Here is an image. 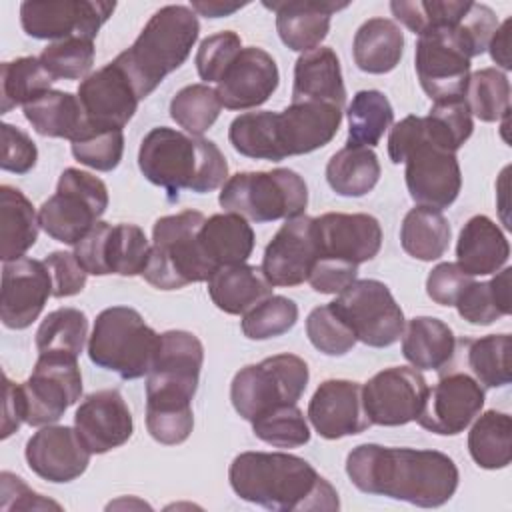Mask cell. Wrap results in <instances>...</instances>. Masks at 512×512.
<instances>
[{"mask_svg": "<svg viewBox=\"0 0 512 512\" xmlns=\"http://www.w3.org/2000/svg\"><path fill=\"white\" fill-rule=\"evenodd\" d=\"M350 482L364 494L388 496L420 508H438L458 490L454 460L438 450L360 444L346 458Z\"/></svg>", "mask_w": 512, "mask_h": 512, "instance_id": "1", "label": "cell"}, {"mask_svg": "<svg viewBox=\"0 0 512 512\" xmlns=\"http://www.w3.org/2000/svg\"><path fill=\"white\" fill-rule=\"evenodd\" d=\"M234 494L278 512H334L336 488L304 458L288 452H242L228 470Z\"/></svg>", "mask_w": 512, "mask_h": 512, "instance_id": "2", "label": "cell"}, {"mask_svg": "<svg viewBox=\"0 0 512 512\" xmlns=\"http://www.w3.org/2000/svg\"><path fill=\"white\" fill-rule=\"evenodd\" d=\"M138 166L144 178L164 188L170 200L180 190L206 194L228 180V164L222 150L202 136L158 126L140 142Z\"/></svg>", "mask_w": 512, "mask_h": 512, "instance_id": "3", "label": "cell"}, {"mask_svg": "<svg viewBox=\"0 0 512 512\" xmlns=\"http://www.w3.org/2000/svg\"><path fill=\"white\" fill-rule=\"evenodd\" d=\"M198 34L196 12L190 6L168 4L150 16L134 44L114 60L124 68L142 100L186 62Z\"/></svg>", "mask_w": 512, "mask_h": 512, "instance_id": "4", "label": "cell"}, {"mask_svg": "<svg viewBox=\"0 0 512 512\" xmlns=\"http://www.w3.org/2000/svg\"><path fill=\"white\" fill-rule=\"evenodd\" d=\"M204 220L198 210L158 218L152 228L148 262L140 276L158 290H178L194 282H206L216 268L200 248L198 232Z\"/></svg>", "mask_w": 512, "mask_h": 512, "instance_id": "5", "label": "cell"}, {"mask_svg": "<svg viewBox=\"0 0 512 512\" xmlns=\"http://www.w3.org/2000/svg\"><path fill=\"white\" fill-rule=\"evenodd\" d=\"M160 344L156 334L130 306L104 308L88 338L92 364L116 372L124 380L148 376Z\"/></svg>", "mask_w": 512, "mask_h": 512, "instance_id": "6", "label": "cell"}, {"mask_svg": "<svg viewBox=\"0 0 512 512\" xmlns=\"http://www.w3.org/2000/svg\"><path fill=\"white\" fill-rule=\"evenodd\" d=\"M218 202L226 212L252 222L288 220L304 212L308 186L290 168L238 172L222 184Z\"/></svg>", "mask_w": 512, "mask_h": 512, "instance_id": "7", "label": "cell"}, {"mask_svg": "<svg viewBox=\"0 0 512 512\" xmlns=\"http://www.w3.org/2000/svg\"><path fill=\"white\" fill-rule=\"evenodd\" d=\"M308 378V364L300 356L276 354L240 368L230 384V400L238 416L252 422L276 406L296 404L308 386Z\"/></svg>", "mask_w": 512, "mask_h": 512, "instance_id": "8", "label": "cell"}, {"mask_svg": "<svg viewBox=\"0 0 512 512\" xmlns=\"http://www.w3.org/2000/svg\"><path fill=\"white\" fill-rule=\"evenodd\" d=\"M106 184L84 170L66 168L56 184V192L38 210L40 228L62 244H78L108 208Z\"/></svg>", "mask_w": 512, "mask_h": 512, "instance_id": "9", "label": "cell"}, {"mask_svg": "<svg viewBox=\"0 0 512 512\" xmlns=\"http://www.w3.org/2000/svg\"><path fill=\"white\" fill-rule=\"evenodd\" d=\"M330 304L350 326L356 340L366 346H392L404 332V312L390 288L380 280H354Z\"/></svg>", "mask_w": 512, "mask_h": 512, "instance_id": "10", "label": "cell"}, {"mask_svg": "<svg viewBox=\"0 0 512 512\" xmlns=\"http://www.w3.org/2000/svg\"><path fill=\"white\" fill-rule=\"evenodd\" d=\"M22 386L24 420L30 426L58 422L82 396V374L78 358L70 354H38L32 374Z\"/></svg>", "mask_w": 512, "mask_h": 512, "instance_id": "11", "label": "cell"}, {"mask_svg": "<svg viewBox=\"0 0 512 512\" xmlns=\"http://www.w3.org/2000/svg\"><path fill=\"white\" fill-rule=\"evenodd\" d=\"M456 26L424 32L416 42V74L422 90L434 102L464 98L470 78V60L474 56Z\"/></svg>", "mask_w": 512, "mask_h": 512, "instance_id": "12", "label": "cell"}, {"mask_svg": "<svg viewBox=\"0 0 512 512\" xmlns=\"http://www.w3.org/2000/svg\"><path fill=\"white\" fill-rule=\"evenodd\" d=\"M150 242L136 224L96 222V226L74 244L80 266L94 276L142 274L150 254Z\"/></svg>", "mask_w": 512, "mask_h": 512, "instance_id": "13", "label": "cell"}, {"mask_svg": "<svg viewBox=\"0 0 512 512\" xmlns=\"http://www.w3.org/2000/svg\"><path fill=\"white\" fill-rule=\"evenodd\" d=\"M340 124L342 108L324 102H292L282 112L268 110L274 162L326 146Z\"/></svg>", "mask_w": 512, "mask_h": 512, "instance_id": "14", "label": "cell"}, {"mask_svg": "<svg viewBox=\"0 0 512 512\" xmlns=\"http://www.w3.org/2000/svg\"><path fill=\"white\" fill-rule=\"evenodd\" d=\"M114 8V2L96 0H28L20 4V24L36 40L58 42L72 36L94 40Z\"/></svg>", "mask_w": 512, "mask_h": 512, "instance_id": "15", "label": "cell"}, {"mask_svg": "<svg viewBox=\"0 0 512 512\" xmlns=\"http://www.w3.org/2000/svg\"><path fill=\"white\" fill-rule=\"evenodd\" d=\"M426 392V378L416 368L392 366L362 384V402L372 424L404 426L418 418Z\"/></svg>", "mask_w": 512, "mask_h": 512, "instance_id": "16", "label": "cell"}, {"mask_svg": "<svg viewBox=\"0 0 512 512\" xmlns=\"http://www.w3.org/2000/svg\"><path fill=\"white\" fill-rule=\"evenodd\" d=\"M484 400V388L476 378L452 372L428 388L416 422L434 434L456 436L480 414Z\"/></svg>", "mask_w": 512, "mask_h": 512, "instance_id": "17", "label": "cell"}, {"mask_svg": "<svg viewBox=\"0 0 512 512\" xmlns=\"http://www.w3.org/2000/svg\"><path fill=\"white\" fill-rule=\"evenodd\" d=\"M318 258L314 218L300 214L288 218L262 256V272L272 286H298L308 280Z\"/></svg>", "mask_w": 512, "mask_h": 512, "instance_id": "18", "label": "cell"}, {"mask_svg": "<svg viewBox=\"0 0 512 512\" xmlns=\"http://www.w3.org/2000/svg\"><path fill=\"white\" fill-rule=\"evenodd\" d=\"M52 296V278L44 260L16 258L2 266L0 318L10 330H24L38 320Z\"/></svg>", "mask_w": 512, "mask_h": 512, "instance_id": "19", "label": "cell"}, {"mask_svg": "<svg viewBox=\"0 0 512 512\" xmlns=\"http://www.w3.org/2000/svg\"><path fill=\"white\" fill-rule=\"evenodd\" d=\"M404 180L410 198L418 206L448 208L460 194L462 172L454 152L422 142L406 158Z\"/></svg>", "mask_w": 512, "mask_h": 512, "instance_id": "20", "label": "cell"}, {"mask_svg": "<svg viewBox=\"0 0 512 512\" xmlns=\"http://www.w3.org/2000/svg\"><path fill=\"white\" fill-rule=\"evenodd\" d=\"M78 100L86 122L102 128H124L140 102L132 80L116 60L80 82Z\"/></svg>", "mask_w": 512, "mask_h": 512, "instance_id": "21", "label": "cell"}, {"mask_svg": "<svg viewBox=\"0 0 512 512\" xmlns=\"http://www.w3.org/2000/svg\"><path fill=\"white\" fill-rule=\"evenodd\" d=\"M196 388L184 380L146 376V428L156 442L176 446L188 440L194 428L192 398Z\"/></svg>", "mask_w": 512, "mask_h": 512, "instance_id": "22", "label": "cell"}, {"mask_svg": "<svg viewBox=\"0 0 512 512\" xmlns=\"http://www.w3.org/2000/svg\"><path fill=\"white\" fill-rule=\"evenodd\" d=\"M306 416L326 440L356 436L372 426L362 402V384L342 378L324 380L316 388Z\"/></svg>", "mask_w": 512, "mask_h": 512, "instance_id": "23", "label": "cell"}, {"mask_svg": "<svg viewBox=\"0 0 512 512\" xmlns=\"http://www.w3.org/2000/svg\"><path fill=\"white\" fill-rule=\"evenodd\" d=\"M24 456L36 476L62 484L84 474L92 452L76 428L48 424L30 436Z\"/></svg>", "mask_w": 512, "mask_h": 512, "instance_id": "24", "label": "cell"}, {"mask_svg": "<svg viewBox=\"0 0 512 512\" xmlns=\"http://www.w3.org/2000/svg\"><path fill=\"white\" fill-rule=\"evenodd\" d=\"M318 258H334L360 266L382 246L380 222L370 214L326 212L314 218Z\"/></svg>", "mask_w": 512, "mask_h": 512, "instance_id": "25", "label": "cell"}, {"mask_svg": "<svg viewBox=\"0 0 512 512\" xmlns=\"http://www.w3.org/2000/svg\"><path fill=\"white\" fill-rule=\"evenodd\" d=\"M74 428L92 454H106L126 444L134 420L122 394L114 388L88 394L74 414Z\"/></svg>", "mask_w": 512, "mask_h": 512, "instance_id": "26", "label": "cell"}, {"mask_svg": "<svg viewBox=\"0 0 512 512\" xmlns=\"http://www.w3.org/2000/svg\"><path fill=\"white\" fill-rule=\"evenodd\" d=\"M278 82L276 60L262 48L246 46L218 82L216 94L228 110H250L264 104L276 92Z\"/></svg>", "mask_w": 512, "mask_h": 512, "instance_id": "27", "label": "cell"}, {"mask_svg": "<svg viewBox=\"0 0 512 512\" xmlns=\"http://www.w3.org/2000/svg\"><path fill=\"white\" fill-rule=\"evenodd\" d=\"M264 6L276 14V30L284 46L304 54L320 46L328 36L332 14L344 10L348 2L288 0L272 4L264 2Z\"/></svg>", "mask_w": 512, "mask_h": 512, "instance_id": "28", "label": "cell"}, {"mask_svg": "<svg viewBox=\"0 0 512 512\" xmlns=\"http://www.w3.org/2000/svg\"><path fill=\"white\" fill-rule=\"evenodd\" d=\"M292 102H324L338 108L346 104L340 60L328 46L300 54L294 64Z\"/></svg>", "mask_w": 512, "mask_h": 512, "instance_id": "29", "label": "cell"}, {"mask_svg": "<svg viewBox=\"0 0 512 512\" xmlns=\"http://www.w3.org/2000/svg\"><path fill=\"white\" fill-rule=\"evenodd\" d=\"M458 266L470 276H486L502 270L510 258V244L500 226L484 216H472L456 242Z\"/></svg>", "mask_w": 512, "mask_h": 512, "instance_id": "30", "label": "cell"}, {"mask_svg": "<svg viewBox=\"0 0 512 512\" xmlns=\"http://www.w3.org/2000/svg\"><path fill=\"white\" fill-rule=\"evenodd\" d=\"M208 282V294L216 308L226 314H246L264 298L272 296V284L260 266L228 264L216 268Z\"/></svg>", "mask_w": 512, "mask_h": 512, "instance_id": "31", "label": "cell"}, {"mask_svg": "<svg viewBox=\"0 0 512 512\" xmlns=\"http://www.w3.org/2000/svg\"><path fill=\"white\" fill-rule=\"evenodd\" d=\"M200 248L206 260L214 266H228V264H242L250 258L254 250V230L246 218L224 212L212 214L204 220L198 232Z\"/></svg>", "mask_w": 512, "mask_h": 512, "instance_id": "32", "label": "cell"}, {"mask_svg": "<svg viewBox=\"0 0 512 512\" xmlns=\"http://www.w3.org/2000/svg\"><path fill=\"white\" fill-rule=\"evenodd\" d=\"M456 350L452 328L434 316L412 318L402 332V354L416 370L444 368Z\"/></svg>", "mask_w": 512, "mask_h": 512, "instance_id": "33", "label": "cell"}, {"mask_svg": "<svg viewBox=\"0 0 512 512\" xmlns=\"http://www.w3.org/2000/svg\"><path fill=\"white\" fill-rule=\"evenodd\" d=\"M404 52V32L390 18H370L354 34L352 54L362 72L386 74L394 70Z\"/></svg>", "mask_w": 512, "mask_h": 512, "instance_id": "34", "label": "cell"}, {"mask_svg": "<svg viewBox=\"0 0 512 512\" xmlns=\"http://www.w3.org/2000/svg\"><path fill=\"white\" fill-rule=\"evenodd\" d=\"M40 220L22 190L0 186V258L4 262L22 258L38 240Z\"/></svg>", "mask_w": 512, "mask_h": 512, "instance_id": "35", "label": "cell"}, {"mask_svg": "<svg viewBox=\"0 0 512 512\" xmlns=\"http://www.w3.org/2000/svg\"><path fill=\"white\" fill-rule=\"evenodd\" d=\"M24 116L40 136L68 138L70 142L86 126L78 96L64 90H48L24 106Z\"/></svg>", "mask_w": 512, "mask_h": 512, "instance_id": "36", "label": "cell"}, {"mask_svg": "<svg viewBox=\"0 0 512 512\" xmlns=\"http://www.w3.org/2000/svg\"><path fill=\"white\" fill-rule=\"evenodd\" d=\"M380 162L372 148L344 146L326 164L330 188L346 198H358L374 190L380 180Z\"/></svg>", "mask_w": 512, "mask_h": 512, "instance_id": "37", "label": "cell"}, {"mask_svg": "<svg viewBox=\"0 0 512 512\" xmlns=\"http://www.w3.org/2000/svg\"><path fill=\"white\" fill-rule=\"evenodd\" d=\"M450 222L442 210L416 206L408 210L400 226V244L416 260L432 262L444 256L450 246Z\"/></svg>", "mask_w": 512, "mask_h": 512, "instance_id": "38", "label": "cell"}, {"mask_svg": "<svg viewBox=\"0 0 512 512\" xmlns=\"http://www.w3.org/2000/svg\"><path fill=\"white\" fill-rule=\"evenodd\" d=\"M468 452L484 470L506 468L512 460V418L498 410L480 414L468 432Z\"/></svg>", "mask_w": 512, "mask_h": 512, "instance_id": "39", "label": "cell"}, {"mask_svg": "<svg viewBox=\"0 0 512 512\" xmlns=\"http://www.w3.org/2000/svg\"><path fill=\"white\" fill-rule=\"evenodd\" d=\"M348 140L346 146L374 148L394 122L390 100L380 90H360L352 96L346 110Z\"/></svg>", "mask_w": 512, "mask_h": 512, "instance_id": "40", "label": "cell"}, {"mask_svg": "<svg viewBox=\"0 0 512 512\" xmlns=\"http://www.w3.org/2000/svg\"><path fill=\"white\" fill-rule=\"evenodd\" d=\"M54 78L46 72L40 58L22 56L0 66V114L16 106H26L50 90Z\"/></svg>", "mask_w": 512, "mask_h": 512, "instance_id": "41", "label": "cell"}, {"mask_svg": "<svg viewBox=\"0 0 512 512\" xmlns=\"http://www.w3.org/2000/svg\"><path fill=\"white\" fill-rule=\"evenodd\" d=\"M510 276L512 268H502L488 282H472L454 304L458 314L476 326H488L508 316L512 312Z\"/></svg>", "mask_w": 512, "mask_h": 512, "instance_id": "42", "label": "cell"}, {"mask_svg": "<svg viewBox=\"0 0 512 512\" xmlns=\"http://www.w3.org/2000/svg\"><path fill=\"white\" fill-rule=\"evenodd\" d=\"M422 120L426 142L454 154L464 146L474 130L472 114L464 98L434 102V106L426 116H422Z\"/></svg>", "mask_w": 512, "mask_h": 512, "instance_id": "43", "label": "cell"}, {"mask_svg": "<svg viewBox=\"0 0 512 512\" xmlns=\"http://www.w3.org/2000/svg\"><path fill=\"white\" fill-rule=\"evenodd\" d=\"M464 100L470 114L482 122H498L510 112V82L498 68H480L470 74Z\"/></svg>", "mask_w": 512, "mask_h": 512, "instance_id": "44", "label": "cell"}, {"mask_svg": "<svg viewBox=\"0 0 512 512\" xmlns=\"http://www.w3.org/2000/svg\"><path fill=\"white\" fill-rule=\"evenodd\" d=\"M88 336V318L78 308L52 310L36 330L38 354L58 352L80 356Z\"/></svg>", "mask_w": 512, "mask_h": 512, "instance_id": "45", "label": "cell"}, {"mask_svg": "<svg viewBox=\"0 0 512 512\" xmlns=\"http://www.w3.org/2000/svg\"><path fill=\"white\" fill-rule=\"evenodd\" d=\"M470 2L460 0H394L390 10L398 22H402L410 32L424 34L438 28H454Z\"/></svg>", "mask_w": 512, "mask_h": 512, "instance_id": "46", "label": "cell"}, {"mask_svg": "<svg viewBox=\"0 0 512 512\" xmlns=\"http://www.w3.org/2000/svg\"><path fill=\"white\" fill-rule=\"evenodd\" d=\"M468 366L486 388L510 384V334H488L466 340Z\"/></svg>", "mask_w": 512, "mask_h": 512, "instance_id": "47", "label": "cell"}, {"mask_svg": "<svg viewBox=\"0 0 512 512\" xmlns=\"http://www.w3.org/2000/svg\"><path fill=\"white\" fill-rule=\"evenodd\" d=\"M222 102L216 88L208 84H190L174 94L170 100L172 120L190 136H202L218 118Z\"/></svg>", "mask_w": 512, "mask_h": 512, "instance_id": "48", "label": "cell"}, {"mask_svg": "<svg viewBox=\"0 0 512 512\" xmlns=\"http://www.w3.org/2000/svg\"><path fill=\"white\" fill-rule=\"evenodd\" d=\"M252 432L274 448H298L310 442V428L296 404L276 406L252 420Z\"/></svg>", "mask_w": 512, "mask_h": 512, "instance_id": "49", "label": "cell"}, {"mask_svg": "<svg viewBox=\"0 0 512 512\" xmlns=\"http://www.w3.org/2000/svg\"><path fill=\"white\" fill-rule=\"evenodd\" d=\"M124 154L122 128H102L86 122L82 132L72 140V156L98 172L114 170Z\"/></svg>", "mask_w": 512, "mask_h": 512, "instance_id": "50", "label": "cell"}, {"mask_svg": "<svg viewBox=\"0 0 512 512\" xmlns=\"http://www.w3.org/2000/svg\"><path fill=\"white\" fill-rule=\"evenodd\" d=\"M298 306L292 298L272 294L242 314V332L250 340H268L294 328Z\"/></svg>", "mask_w": 512, "mask_h": 512, "instance_id": "51", "label": "cell"}, {"mask_svg": "<svg viewBox=\"0 0 512 512\" xmlns=\"http://www.w3.org/2000/svg\"><path fill=\"white\" fill-rule=\"evenodd\" d=\"M94 54V40L72 36L58 42H50L38 58L54 80H78L88 76L94 64Z\"/></svg>", "mask_w": 512, "mask_h": 512, "instance_id": "52", "label": "cell"}, {"mask_svg": "<svg viewBox=\"0 0 512 512\" xmlns=\"http://www.w3.org/2000/svg\"><path fill=\"white\" fill-rule=\"evenodd\" d=\"M306 334L312 346L326 356H344L358 342L350 326L340 318L330 302L316 306L308 314Z\"/></svg>", "mask_w": 512, "mask_h": 512, "instance_id": "53", "label": "cell"}, {"mask_svg": "<svg viewBox=\"0 0 512 512\" xmlns=\"http://www.w3.org/2000/svg\"><path fill=\"white\" fill-rule=\"evenodd\" d=\"M242 50V40L236 32L224 30L204 38L196 52V70L204 82H220Z\"/></svg>", "mask_w": 512, "mask_h": 512, "instance_id": "54", "label": "cell"}, {"mask_svg": "<svg viewBox=\"0 0 512 512\" xmlns=\"http://www.w3.org/2000/svg\"><path fill=\"white\" fill-rule=\"evenodd\" d=\"M44 264L52 278V296L54 298H68L80 294L86 286L88 272L80 266L74 252L56 250L44 258Z\"/></svg>", "mask_w": 512, "mask_h": 512, "instance_id": "55", "label": "cell"}, {"mask_svg": "<svg viewBox=\"0 0 512 512\" xmlns=\"http://www.w3.org/2000/svg\"><path fill=\"white\" fill-rule=\"evenodd\" d=\"M474 282L456 262H442L434 266L426 278L428 296L440 306H454L462 292Z\"/></svg>", "mask_w": 512, "mask_h": 512, "instance_id": "56", "label": "cell"}, {"mask_svg": "<svg viewBox=\"0 0 512 512\" xmlns=\"http://www.w3.org/2000/svg\"><path fill=\"white\" fill-rule=\"evenodd\" d=\"M0 128H2L0 168L14 174L30 172L38 160V148L32 142V138L24 130L8 122H4Z\"/></svg>", "mask_w": 512, "mask_h": 512, "instance_id": "57", "label": "cell"}, {"mask_svg": "<svg viewBox=\"0 0 512 512\" xmlns=\"http://www.w3.org/2000/svg\"><path fill=\"white\" fill-rule=\"evenodd\" d=\"M358 276V266L334 258H316L308 282L320 294H340Z\"/></svg>", "mask_w": 512, "mask_h": 512, "instance_id": "58", "label": "cell"}, {"mask_svg": "<svg viewBox=\"0 0 512 512\" xmlns=\"http://www.w3.org/2000/svg\"><path fill=\"white\" fill-rule=\"evenodd\" d=\"M0 508L2 510H46L54 508L60 510L62 506L54 500L44 498L42 494L34 492L20 476L12 472L0 474Z\"/></svg>", "mask_w": 512, "mask_h": 512, "instance_id": "59", "label": "cell"}, {"mask_svg": "<svg viewBox=\"0 0 512 512\" xmlns=\"http://www.w3.org/2000/svg\"><path fill=\"white\" fill-rule=\"evenodd\" d=\"M426 140L422 116H406L390 128L388 156L394 164H404L410 152Z\"/></svg>", "mask_w": 512, "mask_h": 512, "instance_id": "60", "label": "cell"}, {"mask_svg": "<svg viewBox=\"0 0 512 512\" xmlns=\"http://www.w3.org/2000/svg\"><path fill=\"white\" fill-rule=\"evenodd\" d=\"M24 420V396L22 386L14 384L4 374V406H2V438L14 434Z\"/></svg>", "mask_w": 512, "mask_h": 512, "instance_id": "61", "label": "cell"}, {"mask_svg": "<svg viewBox=\"0 0 512 512\" xmlns=\"http://www.w3.org/2000/svg\"><path fill=\"white\" fill-rule=\"evenodd\" d=\"M510 26H512V20H504L502 24H498L490 44H488V50H490V56L492 60L504 68V70H510L512 68V60H510Z\"/></svg>", "mask_w": 512, "mask_h": 512, "instance_id": "62", "label": "cell"}, {"mask_svg": "<svg viewBox=\"0 0 512 512\" xmlns=\"http://www.w3.org/2000/svg\"><path fill=\"white\" fill-rule=\"evenodd\" d=\"M244 4H226V2H216V0H208V2H192L190 8L200 12L206 18H220V16H230L236 10H240Z\"/></svg>", "mask_w": 512, "mask_h": 512, "instance_id": "63", "label": "cell"}]
</instances>
